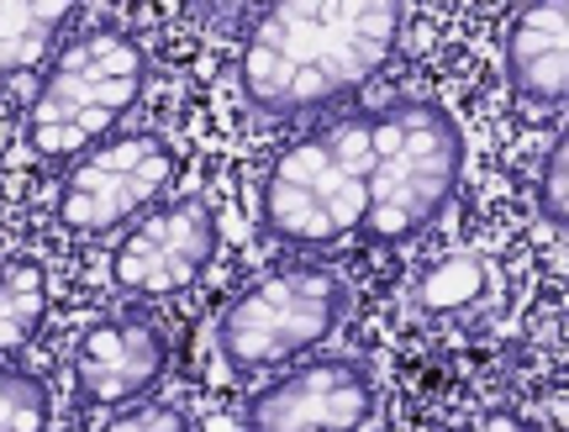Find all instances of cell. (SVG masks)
I'll use <instances>...</instances> for the list:
<instances>
[{"instance_id":"cell-9","label":"cell","mask_w":569,"mask_h":432,"mask_svg":"<svg viewBox=\"0 0 569 432\" xmlns=\"http://www.w3.org/2000/svg\"><path fill=\"white\" fill-rule=\"evenodd\" d=\"M507 84L528 106L569 101V0L522 6L507 27Z\"/></svg>"},{"instance_id":"cell-14","label":"cell","mask_w":569,"mask_h":432,"mask_svg":"<svg viewBox=\"0 0 569 432\" xmlns=\"http://www.w3.org/2000/svg\"><path fill=\"white\" fill-rule=\"evenodd\" d=\"M532 201L543 211V222L565 227L569 232V127L549 143L543 164H538V180H532Z\"/></svg>"},{"instance_id":"cell-4","label":"cell","mask_w":569,"mask_h":432,"mask_svg":"<svg viewBox=\"0 0 569 432\" xmlns=\"http://www.w3.org/2000/svg\"><path fill=\"white\" fill-rule=\"evenodd\" d=\"M348 280L332 264H274L227 301L217 353L232 374H269L322 349L348 322Z\"/></svg>"},{"instance_id":"cell-6","label":"cell","mask_w":569,"mask_h":432,"mask_svg":"<svg viewBox=\"0 0 569 432\" xmlns=\"http://www.w3.org/2000/svg\"><path fill=\"white\" fill-rule=\"evenodd\" d=\"M217 217L201 195H169L142 222H132L111 248V285L138 301H163L196 290L217 264Z\"/></svg>"},{"instance_id":"cell-1","label":"cell","mask_w":569,"mask_h":432,"mask_svg":"<svg viewBox=\"0 0 569 432\" xmlns=\"http://www.w3.org/2000/svg\"><path fill=\"white\" fill-rule=\"evenodd\" d=\"M465 180V132L443 101L348 111L284 148L259 180V227L284 248H396L438 222Z\"/></svg>"},{"instance_id":"cell-2","label":"cell","mask_w":569,"mask_h":432,"mask_svg":"<svg viewBox=\"0 0 569 432\" xmlns=\"http://www.w3.org/2000/svg\"><path fill=\"white\" fill-rule=\"evenodd\" d=\"M407 32L396 0H284L248 21L238 90L264 117H311L365 90Z\"/></svg>"},{"instance_id":"cell-16","label":"cell","mask_w":569,"mask_h":432,"mask_svg":"<svg viewBox=\"0 0 569 432\" xmlns=\"http://www.w3.org/2000/svg\"><path fill=\"white\" fill-rule=\"evenodd\" d=\"M459 432H538V428H532V416L511 412V406H490V412L469 416Z\"/></svg>"},{"instance_id":"cell-8","label":"cell","mask_w":569,"mask_h":432,"mask_svg":"<svg viewBox=\"0 0 569 432\" xmlns=\"http://www.w3.org/2000/svg\"><path fill=\"white\" fill-rule=\"evenodd\" d=\"M163 370H169V338L142 311L96 317L80 332L74 359H69L80 406H101V412H122L132 401H148Z\"/></svg>"},{"instance_id":"cell-11","label":"cell","mask_w":569,"mask_h":432,"mask_svg":"<svg viewBox=\"0 0 569 432\" xmlns=\"http://www.w3.org/2000/svg\"><path fill=\"white\" fill-rule=\"evenodd\" d=\"M74 27L69 0H0V80L42 63Z\"/></svg>"},{"instance_id":"cell-15","label":"cell","mask_w":569,"mask_h":432,"mask_svg":"<svg viewBox=\"0 0 569 432\" xmlns=\"http://www.w3.org/2000/svg\"><path fill=\"white\" fill-rule=\"evenodd\" d=\"M101 432H196L190 428V412L180 401H132L122 412H111Z\"/></svg>"},{"instance_id":"cell-5","label":"cell","mask_w":569,"mask_h":432,"mask_svg":"<svg viewBox=\"0 0 569 432\" xmlns=\"http://www.w3.org/2000/svg\"><path fill=\"white\" fill-rule=\"evenodd\" d=\"M174 180H180V148L169 138L117 132L69 164L59 201H53V222L74 238H106L163 207Z\"/></svg>"},{"instance_id":"cell-3","label":"cell","mask_w":569,"mask_h":432,"mask_svg":"<svg viewBox=\"0 0 569 432\" xmlns=\"http://www.w3.org/2000/svg\"><path fill=\"white\" fill-rule=\"evenodd\" d=\"M148 84V53L117 21H90L53 53L38 96L27 106L21 138L48 164H74L80 153L106 143L122 117L142 101Z\"/></svg>"},{"instance_id":"cell-7","label":"cell","mask_w":569,"mask_h":432,"mask_svg":"<svg viewBox=\"0 0 569 432\" xmlns=\"http://www.w3.org/2000/svg\"><path fill=\"white\" fill-rule=\"evenodd\" d=\"M375 412H380V385L369 359L322 353L248 395L243 432H369Z\"/></svg>"},{"instance_id":"cell-13","label":"cell","mask_w":569,"mask_h":432,"mask_svg":"<svg viewBox=\"0 0 569 432\" xmlns=\"http://www.w3.org/2000/svg\"><path fill=\"white\" fill-rule=\"evenodd\" d=\"M53 391L21 364H0V432H48Z\"/></svg>"},{"instance_id":"cell-10","label":"cell","mask_w":569,"mask_h":432,"mask_svg":"<svg viewBox=\"0 0 569 432\" xmlns=\"http://www.w3.org/2000/svg\"><path fill=\"white\" fill-rule=\"evenodd\" d=\"M496 295H501V274L480 253H438L411 280V307L422 317H475L496 307Z\"/></svg>"},{"instance_id":"cell-12","label":"cell","mask_w":569,"mask_h":432,"mask_svg":"<svg viewBox=\"0 0 569 432\" xmlns=\"http://www.w3.org/2000/svg\"><path fill=\"white\" fill-rule=\"evenodd\" d=\"M48 307H53V285L48 269L32 253H17L0 264V359L21 353L42 328H48Z\"/></svg>"}]
</instances>
